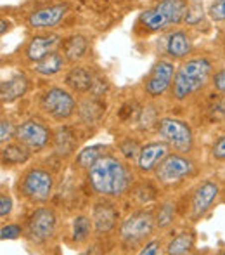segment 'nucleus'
<instances>
[{
  "label": "nucleus",
  "instance_id": "1",
  "mask_svg": "<svg viewBox=\"0 0 225 255\" xmlns=\"http://www.w3.org/2000/svg\"><path fill=\"white\" fill-rule=\"evenodd\" d=\"M88 184L97 195L116 198L121 196L130 186V172L127 165L116 156L104 154L88 168Z\"/></svg>",
  "mask_w": 225,
  "mask_h": 255
},
{
  "label": "nucleus",
  "instance_id": "2",
  "mask_svg": "<svg viewBox=\"0 0 225 255\" xmlns=\"http://www.w3.org/2000/svg\"><path fill=\"white\" fill-rule=\"evenodd\" d=\"M212 77V63L206 57H194L182 63L175 71L171 82V94L177 101H184L189 96L199 92Z\"/></svg>",
  "mask_w": 225,
  "mask_h": 255
},
{
  "label": "nucleus",
  "instance_id": "3",
  "mask_svg": "<svg viewBox=\"0 0 225 255\" xmlns=\"http://www.w3.org/2000/svg\"><path fill=\"white\" fill-rule=\"evenodd\" d=\"M187 2L185 0H159L156 5L141 12L137 26L144 31H161L184 19Z\"/></svg>",
  "mask_w": 225,
  "mask_h": 255
},
{
  "label": "nucleus",
  "instance_id": "4",
  "mask_svg": "<svg viewBox=\"0 0 225 255\" xmlns=\"http://www.w3.org/2000/svg\"><path fill=\"white\" fill-rule=\"evenodd\" d=\"M158 134L166 144L170 146L173 151L177 153H189L194 144V137H192V130L185 122L177 120V118H159L158 120Z\"/></svg>",
  "mask_w": 225,
  "mask_h": 255
},
{
  "label": "nucleus",
  "instance_id": "5",
  "mask_svg": "<svg viewBox=\"0 0 225 255\" xmlns=\"http://www.w3.org/2000/svg\"><path fill=\"white\" fill-rule=\"evenodd\" d=\"M156 226V217L152 212L139 210L128 215L120 226V238L128 245H135L144 240H148L152 235Z\"/></svg>",
  "mask_w": 225,
  "mask_h": 255
},
{
  "label": "nucleus",
  "instance_id": "6",
  "mask_svg": "<svg viewBox=\"0 0 225 255\" xmlns=\"http://www.w3.org/2000/svg\"><path fill=\"white\" fill-rule=\"evenodd\" d=\"M54 179L44 168H30L23 175L21 193L33 203H45L52 195Z\"/></svg>",
  "mask_w": 225,
  "mask_h": 255
},
{
  "label": "nucleus",
  "instance_id": "7",
  "mask_svg": "<svg viewBox=\"0 0 225 255\" xmlns=\"http://www.w3.org/2000/svg\"><path fill=\"white\" fill-rule=\"evenodd\" d=\"M192 170H194V163L187 156H184L182 153H170L156 167L154 175L161 184L171 186L191 175Z\"/></svg>",
  "mask_w": 225,
  "mask_h": 255
},
{
  "label": "nucleus",
  "instance_id": "8",
  "mask_svg": "<svg viewBox=\"0 0 225 255\" xmlns=\"http://www.w3.org/2000/svg\"><path fill=\"white\" fill-rule=\"evenodd\" d=\"M40 106L49 117L63 122L68 120L75 113L76 103H75V98L68 91H64L61 87H52L42 96Z\"/></svg>",
  "mask_w": 225,
  "mask_h": 255
},
{
  "label": "nucleus",
  "instance_id": "9",
  "mask_svg": "<svg viewBox=\"0 0 225 255\" xmlns=\"http://www.w3.org/2000/svg\"><path fill=\"white\" fill-rule=\"evenodd\" d=\"M14 137L26 146L30 151H40L49 144L52 134L44 124L37 120H26L16 128V135Z\"/></svg>",
  "mask_w": 225,
  "mask_h": 255
},
{
  "label": "nucleus",
  "instance_id": "10",
  "mask_svg": "<svg viewBox=\"0 0 225 255\" xmlns=\"http://www.w3.org/2000/svg\"><path fill=\"white\" fill-rule=\"evenodd\" d=\"M56 214L49 207H40L33 212L28 221V236L31 242L44 243L56 233Z\"/></svg>",
  "mask_w": 225,
  "mask_h": 255
},
{
  "label": "nucleus",
  "instance_id": "11",
  "mask_svg": "<svg viewBox=\"0 0 225 255\" xmlns=\"http://www.w3.org/2000/svg\"><path fill=\"white\" fill-rule=\"evenodd\" d=\"M175 77V66L170 61H158V63L152 66L149 77L146 78L144 89L149 96L152 98H158L166 92V89L171 85V80Z\"/></svg>",
  "mask_w": 225,
  "mask_h": 255
},
{
  "label": "nucleus",
  "instance_id": "12",
  "mask_svg": "<svg viewBox=\"0 0 225 255\" xmlns=\"http://www.w3.org/2000/svg\"><path fill=\"white\" fill-rule=\"evenodd\" d=\"M219 196V184L213 181H203L192 193L191 200V217L201 219Z\"/></svg>",
  "mask_w": 225,
  "mask_h": 255
},
{
  "label": "nucleus",
  "instance_id": "13",
  "mask_svg": "<svg viewBox=\"0 0 225 255\" xmlns=\"http://www.w3.org/2000/svg\"><path fill=\"white\" fill-rule=\"evenodd\" d=\"M68 14V3H54V5L42 7L28 16V26L33 30H45V28H54L63 21Z\"/></svg>",
  "mask_w": 225,
  "mask_h": 255
},
{
  "label": "nucleus",
  "instance_id": "14",
  "mask_svg": "<svg viewBox=\"0 0 225 255\" xmlns=\"http://www.w3.org/2000/svg\"><path fill=\"white\" fill-rule=\"evenodd\" d=\"M170 154V146L165 141L149 142L142 146L137 154V168L141 172H154L156 167L161 163V160Z\"/></svg>",
  "mask_w": 225,
  "mask_h": 255
},
{
  "label": "nucleus",
  "instance_id": "15",
  "mask_svg": "<svg viewBox=\"0 0 225 255\" xmlns=\"http://www.w3.org/2000/svg\"><path fill=\"white\" fill-rule=\"evenodd\" d=\"M61 44V37L56 33H47V35H37L28 42L24 54L31 63H37L42 57H45L47 54L54 52L56 47Z\"/></svg>",
  "mask_w": 225,
  "mask_h": 255
},
{
  "label": "nucleus",
  "instance_id": "16",
  "mask_svg": "<svg viewBox=\"0 0 225 255\" xmlns=\"http://www.w3.org/2000/svg\"><path fill=\"white\" fill-rule=\"evenodd\" d=\"M118 221V210L111 203L101 202L94 207L92 212V222H94L95 233L102 235V233H109L116 226Z\"/></svg>",
  "mask_w": 225,
  "mask_h": 255
},
{
  "label": "nucleus",
  "instance_id": "17",
  "mask_svg": "<svg viewBox=\"0 0 225 255\" xmlns=\"http://www.w3.org/2000/svg\"><path fill=\"white\" fill-rule=\"evenodd\" d=\"M94 84H95L94 73L85 66L71 68L66 75V85L70 89H73L75 92H80V94H85V92L92 91Z\"/></svg>",
  "mask_w": 225,
  "mask_h": 255
},
{
  "label": "nucleus",
  "instance_id": "18",
  "mask_svg": "<svg viewBox=\"0 0 225 255\" xmlns=\"http://www.w3.org/2000/svg\"><path fill=\"white\" fill-rule=\"evenodd\" d=\"M28 91V78L24 75L17 73L14 77H10L9 80L2 82V89H0V98L2 103H12L16 99L23 98Z\"/></svg>",
  "mask_w": 225,
  "mask_h": 255
},
{
  "label": "nucleus",
  "instance_id": "19",
  "mask_svg": "<svg viewBox=\"0 0 225 255\" xmlns=\"http://www.w3.org/2000/svg\"><path fill=\"white\" fill-rule=\"evenodd\" d=\"M88 51V40L83 35H71L63 42V54L66 57V61L70 63H76L81 57H85V54Z\"/></svg>",
  "mask_w": 225,
  "mask_h": 255
},
{
  "label": "nucleus",
  "instance_id": "20",
  "mask_svg": "<svg viewBox=\"0 0 225 255\" xmlns=\"http://www.w3.org/2000/svg\"><path fill=\"white\" fill-rule=\"evenodd\" d=\"M66 64V57L64 54H59V52H51L47 54L45 57H42L40 61L33 63V70L37 71L38 75H44V77H52V75L59 73L61 70L64 68Z\"/></svg>",
  "mask_w": 225,
  "mask_h": 255
},
{
  "label": "nucleus",
  "instance_id": "21",
  "mask_svg": "<svg viewBox=\"0 0 225 255\" xmlns=\"http://www.w3.org/2000/svg\"><path fill=\"white\" fill-rule=\"evenodd\" d=\"M191 52V40L184 31H173L166 40V54L173 59H182Z\"/></svg>",
  "mask_w": 225,
  "mask_h": 255
},
{
  "label": "nucleus",
  "instance_id": "22",
  "mask_svg": "<svg viewBox=\"0 0 225 255\" xmlns=\"http://www.w3.org/2000/svg\"><path fill=\"white\" fill-rule=\"evenodd\" d=\"M30 160V149L19 141L12 144H3L2 148V161L5 165H21Z\"/></svg>",
  "mask_w": 225,
  "mask_h": 255
},
{
  "label": "nucleus",
  "instance_id": "23",
  "mask_svg": "<svg viewBox=\"0 0 225 255\" xmlns=\"http://www.w3.org/2000/svg\"><path fill=\"white\" fill-rule=\"evenodd\" d=\"M76 148V139L70 128H59L54 139V151L59 156H70Z\"/></svg>",
  "mask_w": 225,
  "mask_h": 255
},
{
  "label": "nucleus",
  "instance_id": "24",
  "mask_svg": "<svg viewBox=\"0 0 225 255\" xmlns=\"http://www.w3.org/2000/svg\"><path fill=\"white\" fill-rule=\"evenodd\" d=\"M78 113H80V118L85 124H94V122H97L99 118L102 117V113H104V103H101L97 98L85 99V101L80 104Z\"/></svg>",
  "mask_w": 225,
  "mask_h": 255
},
{
  "label": "nucleus",
  "instance_id": "25",
  "mask_svg": "<svg viewBox=\"0 0 225 255\" xmlns=\"http://www.w3.org/2000/svg\"><path fill=\"white\" fill-rule=\"evenodd\" d=\"M104 151H106L104 144L88 146V148L81 149V151L76 154V158H75V165H76L78 168H90L92 165L99 160V158L104 156Z\"/></svg>",
  "mask_w": 225,
  "mask_h": 255
},
{
  "label": "nucleus",
  "instance_id": "26",
  "mask_svg": "<svg viewBox=\"0 0 225 255\" xmlns=\"http://www.w3.org/2000/svg\"><path fill=\"white\" fill-rule=\"evenodd\" d=\"M194 235L192 233H178L173 240L168 243L166 247V254L168 255H182V254H189L194 249Z\"/></svg>",
  "mask_w": 225,
  "mask_h": 255
},
{
  "label": "nucleus",
  "instance_id": "27",
  "mask_svg": "<svg viewBox=\"0 0 225 255\" xmlns=\"http://www.w3.org/2000/svg\"><path fill=\"white\" fill-rule=\"evenodd\" d=\"M94 226V222H90V219L85 215H78L73 219V240L76 243H83L90 236V229Z\"/></svg>",
  "mask_w": 225,
  "mask_h": 255
},
{
  "label": "nucleus",
  "instance_id": "28",
  "mask_svg": "<svg viewBox=\"0 0 225 255\" xmlns=\"http://www.w3.org/2000/svg\"><path fill=\"white\" fill-rule=\"evenodd\" d=\"M173 217H175V208L171 203H163L159 207L158 214H156V226L159 229H165L173 222Z\"/></svg>",
  "mask_w": 225,
  "mask_h": 255
},
{
  "label": "nucleus",
  "instance_id": "29",
  "mask_svg": "<svg viewBox=\"0 0 225 255\" xmlns=\"http://www.w3.org/2000/svg\"><path fill=\"white\" fill-rule=\"evenodd\" d=\"M205 16V9H203V2L199 0H194L187 5V10H185V16H184V21L187 24H198L199 21L203 19Z\"/></svg>",
  "mask_w": 225,
  "mask_h": 255
},
{
  "label": "nucleus",
  "instance_id": "30",
  "mask_svg": "<svg viewBox=\"0 0 225 255\" xmlns=\"http://www.w3.org/2000/svg\"><path fill=\"white\" fill-rule=\"evenodd\" d=\"M208 14L213 21H217V23L225 21V0H215V2L212 3V7H210Z\"/></svg>",
  "mask_w": 225,
  "mask_h": 255
},
{
  "label": "nucleus",
  "instance_id": "31",
  "mask_svg": "<svg viewBox=\"0 0 225 255\" xmlns=\"http://www.w3.org/2000/svg\"><path fill=\"white\" fill-rule=\"evenodd\" d=\"M120 151L125 154L127 158H137L139 151H141V148H139V144L135 141H132V139H125V141L120 142Z\"/></svg>",
  "mask_w": 225,
  "mask_h": 255
},
{
  "label": "nucleus",
  "instance_id": "32",
  "mask_svg": "<svg viewBox=\"0 0 225 255\" xmlns=\"http://www.w3.org/2000/svg\"><path fill=\"white\" fill-rule=\"evenodd\" d=\"M12 135H16V130L12 128V124H10L9 120H5V118H2V122H0V142L5 144Z\"/></svg>",
  "mask_w": 225,
  "mask_h": 255
},
{
  "label": "nucleus",
  "instance_id": "33",
  "mask_svg": "<svg viewBox=\"0 0 225 255\" xmlns=\"http://www.w3.org/2000/svg\"><path fill=\"white\" fill-rule=\"evenodd\" d=\"M212 154L215 160H225V135H220L212 146Z\"/></svg>",
  "mask_w": 225,
  "mask_h": 255
},
{
  "label": "nucleus",
  "instance_id": "34",
  "mask_svg": "<svg viewBox=\"0 0 225 255\" xmlns=\"http://www.w3.org/2000/svg\"><path fill=\"white\" fill-rule=\"evenodd\" d=\"M19 235H21V228L17 224L3 226L2 231H0V238L2 240H12V238H17Z\"/></svg>",
  "mask_w": 225,
  "mask_h": 255
},
{
  "label": "nucleus",
  "instance_id": "35",
  "mask_svg": "<svg viewBox=\"0 0 225 255\" xmlns=\"http://www.w3.org/2000/svg\"><path fill=\"white\" fill-rule=\"evenodd\" d=\"M10 210H12V200H10L9 195L2 193V195H0V215L7 217V215L10 214Z\"/></svg>",
  "mask_w": 225,
  "mask_h": 255
},
{
  "label": "nucleus",
  "instance_id": "36",
  "mask_svg": "<svg viewBox=\"0 0 225 255\" xmlns=\"http://www.w3.org/2000/svg\"><path fill=\"white\" fill-rule=\"evenodd\" d=\"M213 87L219 92L225 94V68H222V70L213 75Z\"/></svg>",
  "mask_w": 225,
  "mask_h": 255
},
{
  "label": "nucleus",
  "instance_id": "37",
  "mask_svg": "<svg viewBox=\"0 0 225 255\" xmlns=\"http://www.w3.org/2000/svg\"><path fill=\"white\" fill-rule=\"evenodd\" d=\"M158 249H159V242L158 240H152V242H149L148 245L141 250V255H154V254H158Z\"/></svg>",
  "mask_w": 225,
  "mask_h": 255
},
{
  "label": "nucleus",
  "instance_id": "38",
  "mask_svg": "<svg viewBox=\"0 0 225 255\" xmlns=\"http://www.w3.org/2000/svg\"><path fill=\"white\" fill-rule=\"evenodd\" d=\"M7 28H9V24H7ZM0 33H2V35L5 33V21H3V19H2V31H0Z\"/></svg>",
  "mask_w": 225,
  "mask_h": 255
}]
</instances>
